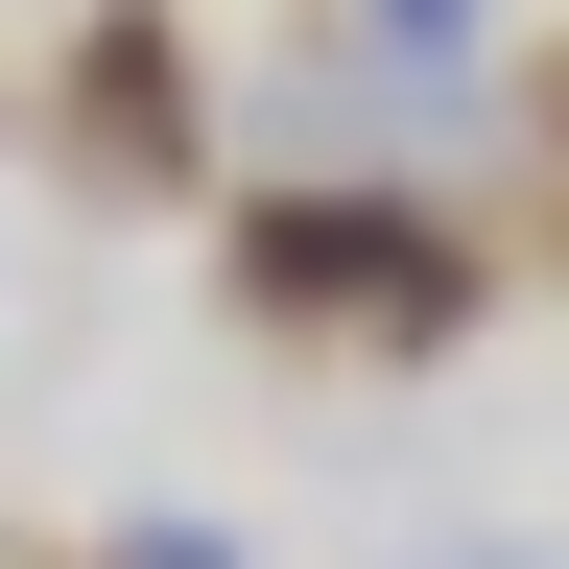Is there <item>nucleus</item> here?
<instances>
[{
    "mask_svg": "<svg viewBox=\"0 0 569 569\" xmlns=\"http://www.w3.org/2000/svg\"><path fill=\"white\" fill-rule=\"evenodd\" d=\"M475 284H498V261H475L427 190H332V167L238 190V332H261V356H451Z\"/></svg>",
    "mask_w": 569,
    "mask_h": 569,
    "instance_id": "f257e3e1",
    "label": "nucleus"
},
{
    "mask_svg": "<svg viewBox=\"0 0 569 569\" xmlns=\"http://www.w3.org/2000/svg\"><path fill=\"white\" fill-rule=\"evenodd\" d=\"M48 167L96 190V213H167L213 167V48H190V0H71V48H48Z\"/></svg>",
    "mask_w": 569,
    "mask_h": 569,
    "instance_id": "f03ea898",
    "label": "nucleus"
},
{
    "mask_svg": "<svg viewBox=\"0 0 569 569\" xmlns=\"http://www.w3.org/2000/svg\"><path fill=\"white\" fill-rule=\"evenodd\" d=\"M332 48H356V71H403V96H451V71L498 48V0H332Z\"/></svg>",
    "mask_w": 569,
    "mask_h": 569,
    "instance_id": "7ed1b4c3",
    "label": "nucleus"
},
{
    "mask_svg": "<svg viewBox=\"0 0 569 569\" xmlns=\"http://www.w3.org/2000/svg\"><path fill=\"white\" fill-rule=\"evenodd\" d=\"M475 569H522V546H475Z\"/></svg>",
    "mask_w": 569,
    "mask_h": 569,
    "instance_id": "20e7f679",
    "label": "nucleus"
}]
</instances>
